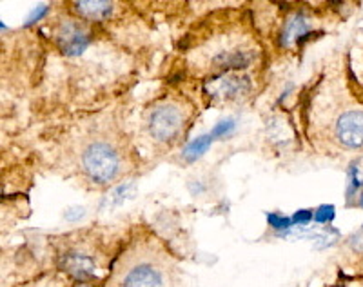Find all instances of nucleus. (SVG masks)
<instances>
[{
  "mask_svg": "<svg viewBox=\"0 0 363 287\" xmlns=\"http://www.w3.org/2000/svg\"><path fill=\"white\" fill-rule=\"evenodd\" d=\"M177 267L155 240H138L116 262L108 287H177Z\"/></svg>",
  "mask_w": 363,
  "mask_h": 287,
  "instance_id": "nucleus-1",
  "label": "nucleus"
},
{
  "mask_svg": "<svg viewBox=\"0 0 363 287\" xmlns=\"http://www.w3.org/2000/svg\"><path fill=\"white\" fill-rule=\"evenodd\" d=\"M309 220H313V211H307V210L298 211V213L293 217V224H307Z\"/></svg>",
  "mask_w": 363,
  "mask_h": 287,
  "instance_id": "nucleus-13",
  "label": "nucleus"
},
{
  "mask_svg": "<svg viewBox=\"0 0 363 287\" xmlns=\"http://www.w3.org/2000/svg\"><path fill=\"white\" fill-rule=\"evenodd\" d=\"M79 287H86V286H79Z\"/></svg>",
  "mask_w": 363,
  "mask_h": 287,
  "instance_id": "nucleus-15",
  "label": "nucleus"
},
{
  "mask_svg": "<svg viewBox=\"0 0 363 287\" xmlns=\"http://www.w3.org/2000/svg\"><path fill=\"white\" fill-rule=\"evenodd\" d=\"M309 33V21L306 18V15L296 13L293 18L285 22L284 33H281V42L285 45H289L291 42H300L301 38Z\"/></svg>",
  "mask_w": 363,
  "mask_h": 287,
  "instance_id": "nucleus-8",
  "label": "nucleus"
},
{
  "mask_svg": "<svg viewBox=\"0 0 363 287\" xmlns=\"http://www.w3.org/2000/svg\"><path fill=\"white\" fill-rule=\"evenodd\" d=\"M267 222H269V226H272L274 229H287V227L293 224V220L281 217V215H278V213L267 215Z\"/></svg>",
  "mask_w": 363,
  "mask_h": 287,
  "instance_id": "nucleus-10",
  "label": "nucleus"
},
{
  "mask_svg": "<svg viewBox=\"0 0 363 287\" xmlns=\"http://www.w3.org/2000/svg\"><path fill=\"white\" fill-rule=\"evenodd\" d=\"M45 13H48V8H45V6H40V8H38V9H35V11L31 13V15H29L28 26L33 24V22H37V21H40V18L45 15Z\"/></svg>",
  "mask_w": 363,
  "mask_h": 287,
  "instance_id": "nucleus-14",
  "label": "nucleus"
},
{
  "mask_svg": "<svg viewBox=\"0 0 363 287\" xmlns=\"http://www.w3.org/2000/svg\"><path fill=\"white\" fill-rule=\"evenodd\" d=\"M79 166L91 184L108 185L122 177L128 158L115 139H109L108 135H95L80 144Z\"/></svg>",
  "mask_w": 363,
  "mask_h": 287,
  "instance_id": "nucleus-2",
  "label": "nucleus"
},
{
  "mask_svg": "<svg viewBox=\"0 0 363 287\" xmlns=\"http://www.w3.org/2000/svg\"><path fill=\"white\" fill-rule=\"evenodd\" d=\"M314 218H316L320 224H325V222H330L333 218H335V207L333 205H322L320 210L316 211V215H314Z\"/></svg>",
  "mask_w": 363,
  "mask_h": 287,
  "instance_id": "nucleus-12",
  "label": "nucleus"
},
{
  "mask_svg": "<svg viewBox=\"0 0 363 287\" xmlns=\"http://www.w3.org/2000/svg\"><path fill=\"white\" fill-rule=\"evenodd\" d=\"M233 127H235V122L233 120H223V122L216 124L215 127H213V135L216 136V139H222V136L229 135V133L233 131Z\"/></svg>",
  "mask_w": 363,
  "mask_h": 287,
  "instance_id": "nucleus-11",
  "label": "nucleus"
},
{
  "mask_svg": "<svg viewBox=\"0 0 363 287\" xmlns=\"http://www.w3.org/2000/svg\"><path fill=\"white\" fill-rule=\"evenodd\" d=\"M62 267L67 275H71L77 280H82V282L95 278L96 271H99L96 260L84 249L66 251L62 254Z\"/></svg>",
  "mask_w": 363,
  "mask_h": 287,
  "instance_id": "nucleus-6",
  "label": "nucleus"
},
{
  "mask_svg": "<svg viewBox=\"0 0 363 287\" xmlns=\"http://www.w3.org/2000/svg\"><path fill=\"white\" fill-rule=\"evenodd\" d=\"M55 40H57L58 48L66 55H80L87 45H89V35L86 33V29L73 18H66L57 26L55 31Z\"/></svg>",
  "mask_w": 363,
  "mask_h": 287,
  "instance_id": "nucleus-5",
  "label": "nucleus"
},
{
  "mask_svg": "<svg viewBox=\"0 0 363 287\" xmlns=\"http://www.w3.org/2000/svg\"><path fill=\"white\" fill-rule=\"evenodd\" d=\"M191 107L180 99H164L145 113V131L153 142L171 146L178 142L189 126Z\"/></svg>",
  "mask_w": 363,
  "mask_h": 287,
  "instance_id": "nucleus-4",
  "label": "nucleus"
},
{
  "mask_svg": "<svg viewBox=\"0 0 363 287\" xmlns=\"http://www.w3.org/2000/svg\"><path fill=\"white\" fill-rule=\"evenodd\" d=\"M215 140H216V136L213 135V133H207V135L199 136V139L193 140V142H191L189 146H187L186 151H184V156H186V158L189 162L196 161L199 156H202L203 153H206L207 149H209V146L213 142H215Z\"/></svg>",
  "mask_w": 363,
  "mask_h": 287,
  "instance_id": "nucleus-9",
  "label": "nucleus"
},
{
  "mask_svg": "<svg viewBox=\"0 0 363 287\" xmlns=\"http://www.w3.org/2000/svg\"><path fill=\"white\" fill-rule=\"evenodd\" d=\"M320 140L345 151H362L363 149V107H342L333 113L327 111V119H314L311 129Z\"/></svg>",
  "mask_w": 363,
  "mask_h": 287,
  "instance_id": "nucleus-3",
  "label": "nucleus"
},
{
  "mask_svg": "<svg viewBox=\"0 0 363 287\" xmlns=\"http://www.w3.org/2000/svg\"><path fill=\"white\" fill-rule=\"evenodd\" d=\"M73 6L74 11L79 13L80 17L93 22L111 17L113 13L111 2H102V0H95V2H74Z\"/></svg>",
  "mask_w": 363,
  "mask_h": 287,
  "instance_id": "nucleus-7",
  "label": "nucleus"
}]
</instances>
